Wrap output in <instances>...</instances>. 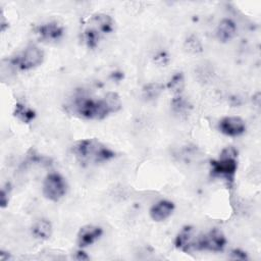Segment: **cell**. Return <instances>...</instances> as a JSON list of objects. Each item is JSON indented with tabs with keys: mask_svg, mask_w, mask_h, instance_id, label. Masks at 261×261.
<instances>
[{
	"mask_svg": "<svg viewBox=\"0 0 261 261\" xmlns=\"http://www.w3.org/2000/svg\"><path fill=\"white\" fill-rule=\"evenodd\" d=\"M74 114L88 119H103L110 113H115L121 108V100L118 94L109 92L101 99H91L85 96L76 97L70 104Z\"/></svg>",
	"mask_w": 261,
	"mask_h": 261,
	"instance_id": "1",
	"label": "cell"
},
{
	"mask_svg": "<svg viewBox=\"0 0 261 261\" xmlns=\"http://www.w3.org/2000/svg\"><path fill=\"white\" fill-rule=\"evenodd\" d=\"M71 151L83 164H98L109 161L115 153L97 139H84L74 143Z\"/></svg>",
	"mask_w": 261,
	"mask_h": 261,
	"instance_id": "2",
	"label": "cell"
},
{
	"mask_svg": "<svg viewBox=\"0 0 261 261\" xmlns=\"http://www.w3.org/2000/svg\"><path fill=\"white\" fill-rule=\"evenodd\" d=\"M113 30V19L105 13L92 15L85 23L82 38L89 48H95L99 42Z\"/></svg>",
	"mask_w": 261,
	"mask_h": 261,
	"instance_id": "3",
	"label": "cell"
},
{
	"mask_svg": "<svg viewBox=\"0 0 261 261\" xmlns=\"http://www.w3.org/2000/svg\"><path fill=\"white\" fill-rule=\"evenodd\" d=\"M238 152L234 148L228 147L222 150L217 160L211 161V174L224 178L230 185L233 182L238 168Z\"/></svg>",
	"mask_w": 261,
	"mask_h": 261,
	"instance_id": "4",
	"label": "cell"
},
{
	"mask_svg": "<svg viewBox=\"0 0 261 261\" xmlns=\"http://www.w3.org/2000/svg\"><path fill=\"white\" fill-rule=\"evenodd\" d=\"M66 181L63 176L59 173L52 172L49 173L43 184V194L44 196L50 200L57 202L59 201L66 193Z\"/></svg>",
	"mask_w": 261,
	"mask_h": 261,
	"instance_id": "5",
	"label": "cell"
},
{
	"mask_svg": "<svg viewBox=\"0 0 261 261\" xmlns=\"http://www.w3.org/2000/svg\"><path fill=\"white\" fill-rule=\"evenodd\" d=\"M226 239L224 234L219 229L213 228L197 238L196 250L220 252L224 249Z\"/></svg>",
	"mask_w": 261,
	"mask_h": 261,
	"instance_id": "6",
	"label": "cell"
},
{
	"mask_svg": "<svg viewBox=\"0 0 261 261\" xmlns=\"http://www.w3.org/2000/svg\"><path fill=\"white\" fill-rule=\"evenodd\" d=\"M44 60V52L37 46H29L20 55L12 60L13 65L21 70L32 69L40 65Z\"/></svg>",
	"mask_w": 261,
	"mask_h": 261,
	"instance_id": "7",
	"label": "cell"
},
{
	"mask_svg": "<svg viewBox=\"0 0 261 261\" xmlns=\"http://www.w3.org/2000/svg\"><path fill=\"white\" fill-rule=\"evenodd\" d=\"M35 34L41 41L57 42L62 38L64 34V29L57 21H49L38 25L35 29Z\"/></svg>",
	"mask_w": 261,
	"mask_h": 261,
	"instance_id": "8",
	"label": "cell"
},
{
	"mask_svg": "<svg viewBox=\"0 0 261 261\" xmlns=\"http://www.w3.org/2000/svg\"><path fill=\"white\" fill-rule=\"evenodd\" d=\"M219 130L228 137H238L245 133V121L239 116H225L218 123Z\"/></svg>",
	"mask_w": 261,
	"mask_h": 261,
	"instance_id": "9",
	"label": "cell"
},
{
	"mask_svg": "<svg viewBox=\"0 0 261 261\" xmlns=\"http://www.w3.org/2000/svg\"><path fill=\"white\" fill-rule=\"evenodd\" d=\"M196 232L192 226L182 227L181 230L177 233L174 241L175 247L185 253H191L193 251H196Z\"/></svg>",
	"mask_w": 261,
	"mask_h": 261,
	"instance_id": "10",
	"label": "cell"
},
{
	"mask_svg": "<svg viewBox=\"0 0 261 261\" xmlns=\"http://www.w3.org/2000/svg\"><path fill=\"white\" fill-rule=\"evenodd\" d=\"M103 233V229L97 225H85L80 228L77 232V246L80 248H86L95 243Z\"/></svg>",
	"mask_w": 261,
	"mask_h": 261,
	"instance_id": "11",
	"label": "cell"
},
{
	"mask_svg": "<svg viewBox=\"0 0 261 261\" xmlns=\"http://www.w3.org/2000/svg\"><path fill=\"white\" fill-rule=\"evenodd\" d=\"M174 210V204L168 200H161L150 209V216L154 221H163L168 218Z\"/></svg>",
	"mask_w": 261,
	"mask_h": 261,
	"instance_id": "12",
	"label": "cell"
},
{
	"mask_svg": "<svg viewBox=\"0 0 261 261\" xmlns=\"http://www.w3.org/2000/svg\"><path fill=\"white\" fill-rule=\"evenodd\" d=\"M237 34V25L229 18H223L216 30V36L219 41L227 42L231 40Z\"/></svg>",
	"mask_w": 261,
	"mask_h": 261,
	"instance_id": "13",
	"label": "cell"
},
{
	"mask_svg": "<svg viewBox=\"0 0 261 261\" xmlns=\"http://www.w3.org/2000/svg\"><path fill=\"white\" fill-rule=\"evenodd\" d=\"M32 232L35 238L40 240H47L51 237L52 233V225L51 222L47 219L38 220L32 228Z\"/></svg>",
	"mask_w": 261,
	"mask_h": 261,
	"instance_id": "14",
	"label": "cell"
},
{
	"mask_svg": "<svg viewBox=\"0 0 261 261\" xmlns=\"http://www.w3.org/2000/svg\"><path fill=\"white\" fill-rule=\"evenodd\" d=\"M14 116H16L19 120L24 123H30L35 118V112L33 109L24 105L23 103H16L14 107Z\"/></svg>",
	"mask_w": 261,
	"mask_h": 261,
	"instance_id": "15",
	"label": "cell"
},
{
	"mask_svg": "<svg viewBox=\"0 0 261 261\" xmlns=\"http://www.w3.org/2000/svg\"><path fill=\"white\" fill-rule=\"evenodd\" d=\"M143 97L145 100L150 101L156 99L162 92V86L158 83H151L143 88Z\"/></svg>",
	"mask_w": 261,
	"mask_h": 261,
	"instance_id": "16",
	"label": "cell"
},
{
	"mask_svg": "<svg viewBox=\"0 0 261 261\" xmlns=\"http://www.w3.org/2000/svg\"><path fill=\"white\" fill-rule=\"evenodd\" d=\"M171 106L174 112L182 114L186 113L190 108H191V104L189 103V101L182 97L180 94L176 95L172 101H171Z\"/></svg>",
	"mask_w": 261,
	"mask_h": 261,
	"instance_id": "17",
	"label": "cell"
},
{
	"mask_svg": "<svg viewBox=\"0 0 261 261\" xmlns=\"http://www.w3.org/2000/svg\"><path fill=\"white\" fill-rule=\"evenodd\" d=\"M168 89L170 91H172L173 93H175L176 95L180 94L184 87H185V79H184V75L181 72H177L175 73L171 79L170 81L168 82V85H167Z\"/></svg>",
	"mask_w": 261,
	"mask_h": 261,
	"instance_id": "18",
	"label": "cell"
},
{
	"mask_svg": "<svg viewBox=\"0 0 261 261\" xmlns=\"http://www.w3.org/2000/svg\"><path fill=\"white\" fill-rule=\"evenodd\" d=\"M231 254L233 255V258H234V259H246V258H247L245 252L240 251V250H234V251L231 252Z\"/></svg>",
	"mask_w": 261,
	"mask_h": 261,
	"instance_id": "19",
	"label": "cell"
},
{
	"mask_svg": "<svg viewBox=\"0 0 261 261\" xmlns=\"http://www.w3.org/2000/svg\"><path fill=\"white\" fill-rule=\"evenodd\" d=\"M75 259H77V260H88L89 259V257L86 255V253L85 252H77L76 253V256H75Z\"/></svg>",
	"mask_w": 261,
	"mask_h": 261,
	"instance_id": "20",
	"label": "cell"
}]
</instances>
